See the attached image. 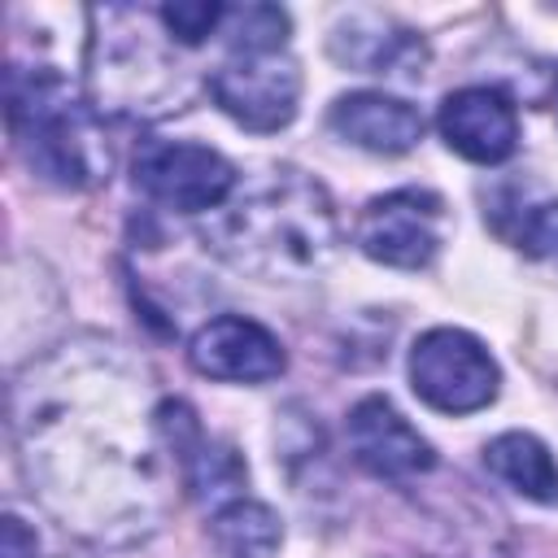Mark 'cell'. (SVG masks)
I'll return each mask as SVG.
<instances>
[{
    "instance_id": "15",
    "label": "cell",
    "mask_w": 558,
    "mask_h": 558,
    "mask_svg": "<svg viewBox=\"0 0 558 558\" xmlns=\"http://www.w3.org/2000/svg\"><path fill=\"white\" fill-rule=\"evenodd\" d=\"M209 536L222 558H275L283 545V523L266 501L235 497L214 510Z\"/></svg>"
},
{
    "instance_id": "7",
    "label": "cell",
    "mask_w": 558,
    "mask_h": 558,
    "mask_svg": "<svg viewBox=\"0 0 558 558\" xmlns=\"http://www.w3.org/2000/svg\"><path fill=\"white\" fill-rule=\"evenodd\" d=\"M209 96L231 122L266 135L296 118L301 70L283 48L279 52H231L209 74Z\"/></svg>"
},
{
    "instance_id": "18",
    "label": "cell",
    "mask_w": 558,
    "mask_h": 558,
    "mask_svg": "<svg viewBox=\"0 0 558 558\" xmlns=\"http://www.w3.org/2000/svg\"><path fill=\"white\" fill-rule=\"evenodd\" d=\"M157 17L170 31V39H179L183 48H196L227 22V4H218V0H179V4H161Z\"/></svg>"
},
{
    "instance_id": "1",
    "label": "cell",
    "mask_w": 558,
    "mask_h": 558,
    "mask_svg": "<svg viewBox=\"0 0 558 558\" xmlns=\"http://www.w3.org/2000/svg\"><path fill=\"white\" fill-rule=\"evenodd\" d=\"M13 432L35 493L78 536L122 545L161 523L170 449L118 344L83 340L31 366L13 384Z\"/></svg>"
},
{
    "instance_id": "9",
    "label": "cell",
    "mask_w": 558,
    "mask_h": 558,
    "mask_svg": "<svg viewBox=\"0 0 558 558\" xmlns=\"http://www.w3.org/2000/svg\"><path fill=\"white\" fill-rule=\"evenodd\" d=\"M187 357L201 375L222 384H266L288 366L279 336L244 314H218L196 327V336L187 340Z\"/></svg>"
},
{
    "instance_id": "13",
    "label": "cell",
    "mask_w": 558,
    "mask_h": 558,
    "mask_svg": "<svg viewBox=\"0 0 558 558\" xmlns=\"http://www.w3.org/2000/svg\"><path fill=\"white\" fill-rule=\"evenodd\" d=\"M331 52L362 70V74H414V65H423V44L418 35H410L405 26L379 17V13H357L349 17L336 35H331Z\"/></svg>"
},
{
    "instance_id": "17",
    "label": "cell",
    "mask_w": 558,
    "mask_h": 558,
    "mask_svg": "<svg viewBox=\"0 0 558 558\" xmlns=\"http://www.w3.org/2000/svg\"><path fill=\"white\" fill-rule=\"evenodd\" d=\"M523 253L532 257H545V262H558V201H523L514 209V222L501 227Z\"/></svg>"
},
{
    "instance_id": "16",
    "label": "cell",
    "mask_w": 558,
    "mask_h": 558,
    "mask_svg": "<svg viewBox=\"0 0 558 558\" xmlns=\"http://www.w3.org/2000/svg\"><path fill=\"white\" fill-rule=\"evenodd\" d=\"M227 44L231 52H279L288 44V13L275 4L227 9Z\"/></svg>"
},
{
    "instance_id": "5",
    "label": "cell",
    "mask_w": 558,
    "mask_h": 558,
    "mask_svg": "<svg viewBox=\"0 0 558 558\" xmlns=\"http://www.w3.org/2000/svg\"><path fill=\"white\" fill-rule=\"evenodd\" d=\"M414 397L440 414H475L497 397L501 371L493 353L462 327H432L410 349Z\"/></svg>"
},
{
    "instance_id": "2",
    "label": "cell",
    "mask_w": 558,
    "mask_h": 558,
    "mask_svg": "<svg viewBox=\"0 0 558 558\" xmlns=\"http://www.w3.org/2000/svg\"><path fill=\"white\" fill-rule=\"evenodd\" d=\"M205 240L227 266L262 283H279L318 275L336 253L340 227L318 179H305L301 170H270L209 218Z\"/></svg>"
},
{
    "instance_id": "10",
    "label": "cell",
    "mask_w": 558,
    "mask_h": 558,
    "mask_svg": "<svg viewBox=\"0 0 558 558\" xmlns=\"http://www.w3.org/2000/svg\"><path fill=\"white\" fill-rule=\"evenodd\" d=\"M349 449L357 466L379 480H410L436 466V449L427 445V436H418L388 397H362L349 410Z\"/></svg>"
},
{
    "instance_id": "14",
    "label": "cell",
    "mask_w": 558,
    "mask_h": 558,
    "mask_svg": "<svg viewBox=\"0 0 558 558\" xmlns=\"http://www.w3.org/2000/svg\"><path fill=\"white\" fill-rule=\"evenodd\" d=\"M484 466L527 501L558 506V462L532 432H501L484 445Z\"/></svg>"
},
{
    "instance_id": "12",
    "label": "cell",
    "mask_w": 558,
    "mask_h": 558,
    "mask_svg": "<svg viewBox=\"0 0 558 558\" xmlns=\"http://www.w3.org/2000/svg\"><path fill=\"white\" fill-rule=\"evenodd\" d=\"M327 122L340 140L366 153H379V157L410 153L423 140V113L410 100L388 96V92H349L331 105Z\"/></svg>"
},
{
    "instance_id": "11",
    "label": "cell",
    "mask_w": 558,
    "mask_h": 558,
    "mask_svg": "<svg viewBox=\"0 0 558 558\" xmlns=\"http://www.w3.org/2000/svg\"><path fill=\"white\" fill-rule=\"evenodd\" d=\"M440 140L475 161V166H497L519 148V113L506 92L497 87H458L440 100L436 113Z\"/></svg>"
},
{
    "instance_id": "4",
    "label": "cell",
    "mask_w": 558,
    "mask_h": 558,
    "mask_svg": "<svg viewBox=\"0 0 558 558\" xmlns=\"http://www.w3.org/2000/svg\"><path fill=\"white\" fill-rule=\"evenodd\" d=\"M105 22V35L92 39V96L96 109L122 118H153L179 109L183 65L157 44L140 9H92Z\"/></svg>"
},
{
    "instance_id": "19",
    "label": "cell",
    "mask_w": 558,
    "mask_h": 558,
    "mask_svg": "<svg viewBox=\"0 0 558 558\" xmlns=\"http://www.w3.org/2000/svg\"><path fill=\"white\" fill-rule=\"evenodd\" d=\"M35 532H26V523L17 514L4 519V558H35Z\"/></svg>"
},
{
    "instance_id": "6",
    "label": "cell",
    "mask_w": 558,
    "mask_h": 558,
    "mask_svg": "<svg viewBox=\"0 0 558 558\" xmlns=\"http://www.w3.org/2000/svg\"><path fill=\"white\" fill-rule=\"evenodd\" d=\"M131 174L148 201L179 214L222 209L235 192V166L218 148L192 140H144Z\"/></svg>"
},
{
    "instance_id": "8",
    "label": "cell",
    "mask_w": 558,
    "mask_h": 558,
    "mask_svg": "<svg viewBox=\"0 0 558 558\" xmlns=\"http://www.w3.org/2000/svg\"><path fill=\"white\" fill-rule=\"evenodd\" d=\"M445 240V201L427 187H397L375 196L357 218V248L371 262L418 270L440 253Z\"/></svg>"
},
{
    "instance_id": "20",
    "label": "cell",
    "mask_w": 558,
    "mask_h": 558,
    "mask_svg": "<svg viewBox=\"0 0 558 558\" xmlns=\"http://www.w3.org/2000/svg\"><path fill=\"white\" fill-rule=\"evenodd\" d=\"M554 109H558V92H554Z\"/></svg>"
},
{
    "instance_id": "3",
    "label": "cell",
    "mask_w": 558,
    "mask_h": 558,
    "mask_svg": "<svg viewBox=\"0 0 558 558\" xmlns=\"http://www.w3.org/2000/svg\"><path fill=\"white\" fill-rule=\"evenodd\" d=\"M9 135L22 161L52 187H92L109 179L113 153L96 109L52 65H9Z\"/></svg>"
}]
</instances>
